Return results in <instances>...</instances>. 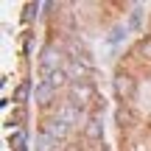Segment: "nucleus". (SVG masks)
<instances>
[{"label": "nucleus", "mask_w": 151, "mask_h": 151, "mask_svg": "<svg viewBox=\"0 0 151 151\" xmlns=\"http://www.w3.org/2000/svg\"><path fill=\"white\" fill-rule=\"evenodd\" d=\"M112 84H115V95H118L120 101H129L137 92V81H134V76H129V73H118Z\"/></svg>", "instance_id": "obj_2"}, {"label": "nucleus", "mask_w": 151, "mask_h": 151, "mask_svg": "<svg viewBox=\"0 0 151 151\" xmlns=\"http://www.w3.org/2000/svg\"><path fill=\"white\" fill-rule=\"evenodd\" d=\"M34 11H39V3H28V6H25V14H22V20H34V17H37Z\"/></svg>", "instance_id": "obj_13"}, {"label": "nucleus", "mask_w": 151, "mask_h": 151, "mask_svg": "<svg viewBox=\"0 0 151 151\" xmlns=\"http://www.w3.org/2000/svg\"><path fill=\"white\" fill-rule=\"evenodd\" d=\"M39 65H42V70L45 73H56V70H62V50L56 48V45H48V48H42V53H39Z\"/></svg>", "instance_id": "obj_3"}, {"label": "nucleus", "mask_w": 151, "mask_h": 151, "mask_svg": "<svg viewBox=\"0 0 151 151\" xmlns=\"http://www.w3.org/2000/svg\"><path fill=\"white\" fill-rule=\"evenodd\" d=\"M28 92H31V84H28V81H20V87L14 90V104H25Z\"/></svg>", "instance_id": "obj_10"}, {"label": "nucleus", "mask_w": 151, "mask_h": 151, "mask_svg": "<svg viewBox=\"0 0 151 151\" xmlns=\"http://www.w3.org/2000/svg\"><path fill=\"white\" fill-rule=\"evenodd\" d=\"M137 53H140L143 59H148V62H151V37L140 39V45H137Z\"/></svg>", "instance_id": "obj_11"}, {"label": "nucleus", "mask_w": 151, "mask_h": 151, "mask_svg": "<svg viewBox=\"0 0 151 151\" xmlns=\"http://www.w3.org/2000/svg\"><path fill=\"white\" fill-rule=\"evenodd\" d=\"M65 151H78V146H65Z\"/></svg>", "instance_id": "obj_15"}, {"label": "nucleus", "mask_w": 151, "mask_h": 151, "mask_svg": "<svg viewBox=\"0 0 151 151\" xmlns=\"http://www.w3.org/2000/svg\"><path fill=\"white\" fill-rule=\"evenodd\" d=\"M84 137H87V140H92V143L104 140V126H101V120H98V118H90V120H87V126H84Z\"/></svg>", "instance_id": "obj_5"}, {"label": "nucleus", "mask_w": 151, "mask_h": 151, "mask_svg": "<svg viewBox=\"0 0 151 151\" xmlns=\"http://www.w3.org/2000/svg\"><path fill=\"white\" fill-rule=\"evenodd\" d=\"M67 81H70V76L65 73V67H62V70H56V73H50V76H48V84L53 87V90H59V87H62V84H67ZM67 87H70V84H67Z\"/></svg>", "instance_id": "obj_8"}, {"label": "nucleus", "mask_w": 151, "mask_h": 151, "mask_svg": "<svg viewBox=\"0 0 151 151\" xmlns=\"http://www.w3.org/2000/svg\"><path fill=\"white\" fill-rule=\"evenodd\" d=\"M67 92H70V104H76V106H87L92 101V95H95L92 84H87V81H70Z\"/></svg>", "instance_id": "obj_1"}, {"label": "nucleus", "mask_w": 151, "mask_h": 151, "mask_svg": "<svg viewBox=\"0 0 151 151\" xmlns=\"http://www.w3.org/2000/svg\"><path fill=\"white\" fill-rule=\"evenodd\" d=\"M59 118L65 120L67 126H70V123H76V120L81 118V106H76V104H67V106H65V109L59 112Z\"/></svg>", "instance_id": "obj_7"}, {"label": "nucleus", "mask_w": 151, "mask_h": 151, "mask_svg": "<svg viewBox=\"0 0 151 151\" xmlns=\"http://www.w3.org/2000/svg\"><path fill=\"white\" fill-rule=\"evenodd\" d=\"M65 73L70 76V78H78V81H81V78H84V76H87V65H84V62H81V59H73L70 65L65 67Z\"/></svg>", "instance_id": "obj_6"}, {"label": "nucleus", "mask_w": 151, "mask_h": 151, "mask_svg": "<svg viewBox=\"0 0 151 151\" xmlns=\"http://www.w3.org/2000/svg\"><path fill=\"white\" fill-rule=\"evenodd\" d=\"M67 132H70V126H67L65 120L59 118V115H56V118H48V120L42 123V134H45V137H50V140H56V143L65 140Z\"/></svg>", "instance_id": "obj_4"}, {"label": "nucleus", "mask_w": 151, "mask_h": 151, "mask_svg": "<svg viewBox=\"0 0 151 151\" xmlns=\"http://www.w3.org/2000/svg\"><path fill=\"white\" fill-rule=\"evenodd\" d=\"M118 120H120V123H123V120H129V112H126V109H120V112H118Z\"/></svg>", "instance_id": "obj_14"}, {"label": "nucleus", "mask_w": 151, "mask_h": 151, "mask_svg": "<svg viewBox=\"0 0 151 151\" xmlns=\"http://www.w3.org/2000/svg\"><path fill=\"white\" fill-rule=\"evenodd\" d=\"M11 148H17V151H22L25 148V132H17V134H11Z\"/></svg>", "instance_id": "obj_12"}, {"label": "nucleus", "mask_w": 151, "mask_h": 151, "mask_svg": "<svg viewBox=\"0 0 151 151\" xmlns=\"http://www.w3.org/2000/svg\"><path fill=\"white\" fill-rule=\"evenodd\" d=\"M53 92H56V90H53V87L48 84V81H45V84H42V87L37 90V101H39V104H50V98H53Z\"/></svg>", "instance_id": "obj_9"}]
</instances>
